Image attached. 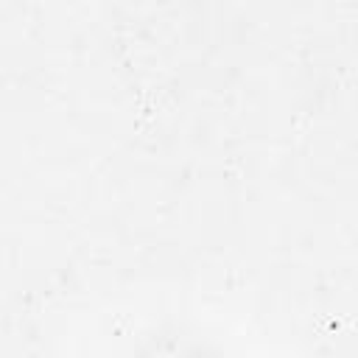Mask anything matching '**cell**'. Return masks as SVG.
<instances>
[{
    "label": "cell",
    "mask_w": 358,
    "mask_h": 358,
    "mask_svg": "<svg viewBox=\"0 0 358 358\" xmlns=\"http://www.w3.org/2000/svg\"><path fill=\"white\" fill-rule=\"evenodd\" d=\"M145 358H207L201 350H187V347H179V350H171V352H151Z\"/></svg>",
    "instance_id": "cell-1"
}]
</instances>
